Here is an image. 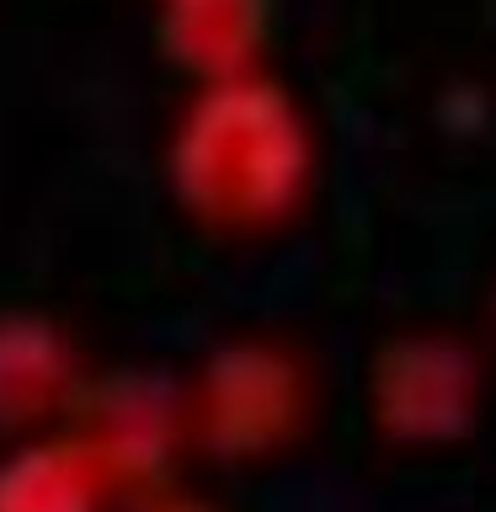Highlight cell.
Listing matches in <instances>:
<instances>
[{
    "label": "cell",
    "mask_w": 496,
    "mask_h": 512,
    "mask_svg": "<svg viewBox=\"0 0 496 512\" xmlns=\"http://www.w3.org/2000/svg\"><path fill=\"white\" fill-rule=\"evenodd\" d=\"M166 182L198 230L224 240L272 235L315 187V128L267 70L192 86L171 123Z\"/></svg>",
    "instance_id": "obj_1"
},
{
    "label": "cell",
    "mask_w": 496,
    "mask_h": 512,
    "mask_svg": "<svg viewBox=\"0 0 496 512\" xmlns=\"http://www.w3.org/2000/svg\"><path fill=\"white\" fill-rule=\"evenodd\" d=\"M192 454L203 464H272L320 422V368L283 331H235L187 374Z\"/></svg>",
    "instance_id": "obj_2"
},
{
    "label": "cell",
    "mask_w": 496,
    "mask_h": 512,
    "mask_svg": "<svg viewBox=\"0 0 496 512\" xmlns=\"http://www.w3.org/2000/svg\"><path fill=\"white\" fill-rule=\"evenodd\" d=\"M363 400L390 454H448L486 427L491 352L454 326H395L368 347Z\"/></svg>",
    "instance_id": "obj_3"
},
{
    "label": "cell",
    "mask_w": 496,
    "mask_h": 512,
    "mask_svg": "<svg viewBox=\"0 0 496 512\" xmlns=\"http://www.w3.org/2000/svg\"><path fill=\"white\" fill-rule=\"evenodd\" d=\"M107 464L123 502L166 486H182L192 454V416H187V379L166 368H107L80 395L75 422Z\"/></svg>",
    "instance_id": "obj_4"
},
{
    "label": "cell",
    "mask_w": 496,
    "mask_h": 512,
    "mask_svg": "<svg viewBox=\"0 0 496 512\" xmlns=\"http://www.w3.org/2000/svg\"><path fill=\"white\" fill-rule=\"evenodd\" d=\"M96 368L86 347L43 304H0V438L27 443L54 427H70Z\"/></svg>",
    "instance_id": "obj_5"
},
{
    "label": "cell",
    "mask_w": 496,
    "mask_h": 512,
    "mask_svg": "<svg viewBox=\"0 0 496 512\" xmlns=\"http://www.w3.org/2000/svg\"><path fill=\"white\" fill-rule=\"evenodd\" d=\"M272 38V0H155V43L192 86L256 75Z\"/></svg>",
    "instance_id": "obj_6"
},
{
    "label": "cell",
    "mask_w": 496,
    "mask_h": 512,
    "mask_svg": "<svg viewBox=\"0 0 496 512\" xmlns=\"http://www.w3.org/2000/svg\"><path fill=\"white\" fill-rule=\"evenodd\" d=\"M123 507L107 464L80 427L11 443L0 454V512H112Z\"/></svg>",
    "instance_id": "obj_7"
},
{
    "label": "cell",
    "mask_w": 496,
    "mask_h": 512,
    "mask_svg": "<svg viewBox=\"0 0 496 512\" xmlns=\"http://www.w3.org/2000/svg\"><path fill=\"white\" fill-rule=\"evenodd\" d=\"M118 512H230V507L214 502V496H203V491H192V486H166V491L134 496V502H123Z\"/></svg>",
    "instance_id": "obj_8"
},
{
    "label": "cell",
    "mask_w": 496,
    "mask_h": 512,
    "mask_svg": "<svg viewBox=\"0 0 496 512\" xmlns=\"http://www.w3.org/2000/svg\"><path fill=\"white\" fill-rule=\"evenodd\" d=\"M491 336H496V283H491Z\"/></svg>",
    "instance_id": "obj_9"
}]
</instances>
